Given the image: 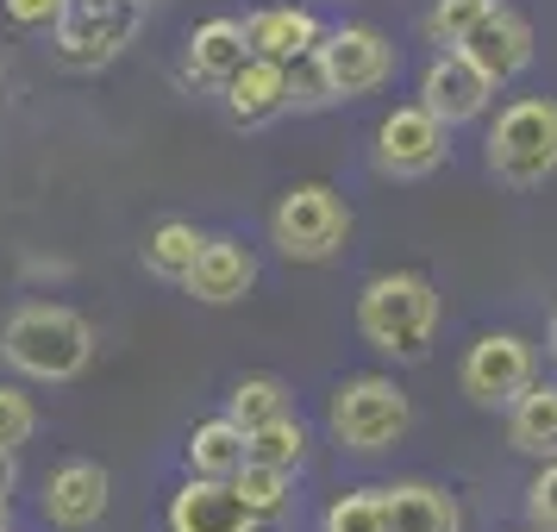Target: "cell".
<instances>
[{
	"instance_id": "obj_8",
	"label": "cell",
	"mask_w": 557,
	"mask_h": 532,
	"mask_svg": "<svg viewBox=\"0 0 557 532\" xmlns=\"http://www.w3.org/2000/svg\"><path fill=\"white\" fill-rule=\"evenodd\" d=\"M457 382H463V395L476 407H513L539 382V351L520 332H482L476 345L463 351Z\"/></svg>"
},
{
	"instance_id": "obj_4",
	"label": "cell",
	"mask_w": 557,
	"mask_h": 532,
	"mask_svg": "<svg viewBox=\"0 0 557 532\" xmlns=\"http://www.w3.org/2000/svg\"><path fill=\"white\" fill-rule=\"evenodd\" d=\"M488 176L502 188H545L557 176V101L520 95L488 126Z\"/></svg>"
},
{
	"instance_id": "obj_7",
	"label": "cell",
	"mask_w": 557,
	"mask_h": 532,
	"mask_svg": "<svg viewBox=\"0 0 557 532\" xmlns=\"http://www.w3.org/2000/svg\"><path fill=\"white\" fill-rule=\"evenodd\" d=\"M145 26V0H70L51 26V45L70 70H107Z\"/></svg>"
},
{
	"instance_id": "obj_29",
	"label": "cell",
	"mask_w": 557,
	"mask_h": 532,
	"mask_svg": "<svg viewBox=\"0 0 557 532\" xmlns=\"http://www.w3.org/2000/svg\"><path fill=\"white\" fill-rule=\"evenodd\" d=\"M63 7H70V0H7V20H13V26L45 32V26H57V20H63Z\"/></svg>"
},
{
	"instance_id": "obj_10",
	"label": "cell",
	"mask_w": 557,
	"mask_h": 532,
	"mask_svg": "<svg viewBox=\"0 0 557 532\" xmlns=\"http://www.w3.org/2000/svg\"><path fill=\"white\" fill-rule=\"evenodd\" d=\"M420 101L445 120V126H463V120H482L488 101H495V76L482 70L470 51H438L426 63V76H420Z\"/></svg>"
},
{
	"instance_id": "obj_14",
	"label": "cell",
	"mask_w": 557,
	"mask_h": 532,
	"mask_svg": "<svg viewBox=\"0 0 557 532\" xmlns=\"http://www.w3.org/2000/svg\"><path fill=\"white\" fill-rule=\"evenodd\" d=\"M282 107H295V63L251 57V63L226 82V113L238 126H270Z\"/></svg>"
},
{
	"instance_id": "obj_13",
	"label": "cell",
	"mask_w": 557,
	"mask_h": 532,
	"mask_svg": "<svg viewBox=\"0 0 557 532\" xmlns=\"http://www.w3.org/2000/svg\"><path fill=\"white\" fill-rule=\"evenodd\" d=\"M251 32L245 20H207V26L188 32V51H182V76L195 88H226L245 63H251Z\"/></svg>"
},
{
	"instance_id": "obj_5",
	"label": "cell",
	"mask_w": 557,
	"mask_h": 532,
	"mask_svg": "<svg viewBox=\"0 0 557 532\" xmlns=\"http://www.w3.org/2000/svg\"><path fill=\"white\" fill-rule=\"evenodd\" d=\"M326 426L332 438L357 457H376L388 445H401L413 426V401L395 376H345L326 401Z\"/></svg>"
},
{
	"instance_id": "obj_26",
	"label": "cell",
	"mask_w": 557,
	"mask_h": 532,
	"mask_svg": "<svg viewBox=\"0 0 557 532\" xmlns=\"http://www.w3.org/2000/svg\"><path fill=\"white\" fill-rule=\"evenodd\" d=\"M320 532H382V488L338 495V502L326 507V527Z\"/></svg>"
},
{
	"instance_id": "obj_32",
	"label": "cell",
	"mask_w": 557,
	"mask_h": 532,
	"mask_svg": "<svg viewBox=\"0 0 557 532\" xmlns=\"http://www.w3.org/2000/svg\"><path fill=\"white\" fill-rule=\"evenodd\" d=\"M545 338H552V357H557V307H552V332H545Z\"/></svg>"
},
{
	"instance_id": "obj_25",
	"label": "cell",
	"mask_w": 557,
	"mask_h": 532,
	"mask_svg": "<svg viewBox=\"0 0 557 532\" xmlns=\"http://www.w3.org/2000/svg\"><path fill=\"white\" fill-rule=\"evenodd\" d=\"M482 13H488V0H438L426 13V38L438 51H451V45H463L482 26Z\"/></svg>"
},
{
	"instance_id": "obj_3",
	"label": "cell",
	"mask_w": 557,
	"mask_h": 532,
	"mask_svg": "<svg viewBox=\"0 0 557 532\" xmlns=\"http://www.w3.org/2000/svg\"><path fill=\"white\" fill-rule=\"evenodd\" d=\"M295 70V101H363L395 76V45L376 26H338Z\"/></svg>"
},
{
	"instance_id": "obj_23",
	"label": "cell",
	"mask_w": 557,
	"mask_h": 532,
	"mask_svg": "<svg viewBox=\"0 0 557 532\" xmlns=\"http://www.w3.org/2000/svg\"><path fill=\"white\" fill-rule=\"evenodd\" d=\"M307 457V426L295 420V413H282V420H270V426L251 432V463H276V470H301Z\"/></svg>"
},
{
	"instance_id": "obj_22",
	"label": "cell",
	"mask_w": 557,
	"mask_h": 532,
	"mask_svg": "<svg viewBox=\"0 0 557 532\" xmlns=\"http://www.w3.org/2000/svg\"><path fill=\"white\" fill-rule=\"evenodd\" d=\"M226 413L245 432H257V426H270V420L288 413V388H282V376H245V382H232Z\"/></svg>"
},
{
	"instance_id": "obj_12",
	"label": "cell",
	"mask_w": 557,
	"mask_h": 532,
	"mask_svg": "<svg viewBox=\"0 0 557 532\" xmlns=\"http://www.w3.org/2000/svg\"><path fill=\"white\" fill-rule=\"evenodd\" d=\"M107 495H113V477L101 463H88V457L57 463L51 482H45V520L57 532H88L107 514Z\"/></svg>"
},
{
	"instance_id": "obj_15",
	"label": "cell",
	"mask_w": 557,
	"mask_h": 532,
	"mask_svg": "<svg viewBox=\"0 0 557 532\" xmlns=\"http://www.w3.org/2000/svg\"><path fill=\"white\" fill-rule=\"evenodd\" d=\"M251 282H257V257L238 245V238H207L201 245V257H195V270H188V295L195 301H207V307H232V301H245L251 295Z\"/></svg>"
},
{
	"instance_id": "obj_21",
	"label": "cell",
	"mask_w": 557,
	"mask_h": 532,
	"mask_svg": "<svg viewBox=\"0 0 557 532\" xmlns=\"http://www.w3.org/2000/svg\"><path fill=\"white\" fill-rule=\"evenodd\" d=\"M207 232L195 226V220H157L151 232H145V270L163 282H188V270H195V257H201Z\"/></svg>"
},
{
	"instance_id": "obj_24",
	"label": "cell",
	"mask_w": 557,
	"mask_h": 532,
	"mask_svg": "<svg viewBox=\"0 0 557 532\" xmlns=\"http://www.w3.org/2000/svg\"><path fill=\"white\" fill-rule=\"evenodd\" d=\"M288 477H295V470H276V463H245L232 482H238V495L251 502L257 520H276L282 507H288Z\"/></svg>"
},
{
	"instance_id": "obj_20",
	"label": "cell",
	"mask_w": 557,
	"mask_h": 532,
	"mask_svg": "<svg viewBox=\"0 0 557 532\" xmlns=\"http://www.w3.org/2000/svg\"><path fill=\"white\" fill-rule=\"evenodd\" d=\"M507 445L532 463L557 457V382H532L527 395L507 407Z\"/></svg>"
},
{
	"instance_id": "obj_18",
	"label": "cell",
	"mask_w": 557,
	"mask_h": 532,
	"mask_svg": "<svg viewBox=\"0 0 557 532\" xmlns=\"http://www.w3.org/2000/svg\"><path fill=\"white\" fill-rule=\"evenodd\" d=\"M382 532H463V514L432 482H395L382 488Z\"/></svg>"
},
{
	"instance_id": "obj_6",
	"label": "cell",
	"mask_w": 557,
	"mask_h": 532,
	"mask_svg": "<svg viewBox=\"0 0 557 532\" xmlns=\"http://www.w3.org/2000/svg\"><path fill=\"white\" fill-rule=\"evenodd\" d=\"M351 238V207L332 182H295L270 213V245L288 263H326Z\"/></svg>"
},
{
	"instance_id": "obj_2",
	"label": "cell",
	"mask_w": 557,
	"mask_h": 532,
	"mask_svg": "<svg viewBox=\"0 0 557 532\" xmlns=\"http://www.w3.org/2000/svg\"><path fill=\"white\" fill-rule=\"evenodd\" d=\"M357 332L363 345L382 357H426L432 332H438V288L420 270H388V276H370L363 295H357Z\"/></svg>"
},
{
	"instance_id": "obj_16",
	"label": "cell",
	"mask_w": 557,
	"mask_h": 532,
	"mask_svg": "<svg viewBox=\"0 0 557 532\" xmlns=\"http://www.w3.org/2000/svg\"><path fill=\"white\" fill-rule=\"evenodd\" d=\"M457 51H470L482 70L495 76V88H502V82H513L532 63V26L513 13V7H488V13H482V26L470 32Z\"/></svg>"
},
{
	"instance_id": "obj_27",
	"label": "cell",
	"mask_w": 557,
	"mask_h": 532,
	"mask_svg": "<svg viewBox=\"0 0 557 532\" xmlns=\"http://www.w3.org/2000/svg\"><path fill=\"white\" fill-rule=\"evenodd\" d=\"M527 520L532 532H557V457H545L539 477L527 482Z\"/></svg>"
},
{
	"instance_id": "obj_17",
	"label": "cell",
	"mask_w": 557,
	"mask_h": 532,
	"mask_svg": "<svg viewBox=\"0 0 557 532\" xmlns=\"http://www.w3.org/2000/svg\"><path fill=\"white\" fill-rule=\"evenodd\" d=\"M245 32H251V51L276 57V63H307L320 51V38H326V26L307 7H257L245 20Z\"/></svg>"
},
{
	"instance_id": "obj_28",
	"label": "cell",
	"mask_w": 557,
	"mask_h": 532,
	"mask_svg": "<svg viewBox=\"0 0 557 532\" xmlns=\"http://www.w3.org/2000/svg\"><path fill=\"white\" fill-rule=\"evenodd\" d=\"M32 432H38V407H32L20 388H0V445H7V451H20Z\"/></svg>"
},
{
	"instance_id": "obj_1",
	"label": "cell",
	"mask_w": 557,
	"mask_h": 532,
	"mask_svg": "<svg viewBox=\"0 0 557 532\" xmlns=\"http://www.w3.org/2000/svg\"><path fill=\"white\" fill-rule=\"evenodd\" d=\"M0 357L32 382H76L95 363V326L76 307L26 301L13 307L7 326H0Z\"/></svg>"
},
{
	"instance_id": "obj_33",
	"label": "cell",
	"mask_w": 557,
	"mask_h": 532,
	"mask_svg": "<svg viewBox=\"0 0 557 532\" xmlns=\"http://www.w3.org/2000/svg\"><path fill=\"white\" fill-rule=\"evenodd\" d=\"M488 7H502V0H488Z\"/></svg>"
},
{
	"instance_id": "obj_19",
	"label": "cell",
	"mask_w": 557,
	"mask_h": 532,
	"mask_svg": "<svg viewBox=\"0 0 557 532\" xmlns=\"http://www.w3.org/2000/svg\"><path fill=\"white\" fill-rule=\"evenodd\" d=\"M182 451H188V477H238L251 463V432L238 426L232 413H220V420H201L188 432Z\"/></svg>"
},
{
	"instance_id": "obj_9",
	"label": "cell",
	"mask_w": 557,
	"mask_h": 532,
	"mask_svg": "<svg viewBox=\"0 0 557 532\" xmlns=\"http://www.w3.org/2000/svg\"><path fill=\"white\" fill-rule=\"evenodd\" d=\"M445 157H451V126H445L426 101L395 107V113L376 126V170L382 176L420 182V176H432Z\"/></svg>"
},
{
	"instance_id": "obj_30",
	"label": "cell",
	"mask_w": 557,
	"mask_h": 532,
	"mask_svg": "<svg viewBox=\"0 0 557 532\" xmlns=\"http://www.w3.org/2000/svg\"><path fill=\"white\" fill-rule=\"evenodd\" d=\"M13 488H20V457L0 445V495H13Z\"/></svg>"
},
{
	"instance_id": "obj_31",
	"label": "cell",
	"mask_w": 557,
	"mask_h": 532,
	"mask_svg": "<svg viewBox=\"0 0 557 532\" xmlns=\"http://www.w3.org/2000/svg\"><path fill=\"white\" fill-rule=\"evenodd\" d=\"M0 532H13V514H7V495H0Z\"/></svg>"
},
{
	"instance_id": "obj_34",
	"label": "cell",
	"mask_w": 557,
	"mask_h": 532,
	"mask_svg": "<svg viewBox=\"0 0 557 532\" xmlns=\"http://www.w3.org/2000/svg\"><path fill=\"white\" fill-rule=\"evenodd\" d=\"M145 7H151V0H145Z\"/></svg>"
},
{
	"instance_id": "obj_11",
	"label": "cell",
	"mask_w": 557,
	"mask_h": 532,
	"mask_svg": "<svg viewBox=\"0 0 557 532\" xmlns=\"http://www.w3.org/2000/svg\"><path fill=\"white\" fill-rule=\"evenodd\" d=\"M163 520H170V532H257L263 527L232 477H188L170 495Z\"/></svg>"
}]
</instances>
